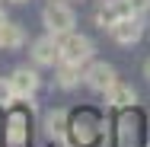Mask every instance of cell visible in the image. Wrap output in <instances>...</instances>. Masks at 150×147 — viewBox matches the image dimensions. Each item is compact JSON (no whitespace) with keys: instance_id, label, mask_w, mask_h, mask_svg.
I'll return each mask as SVG.
<instances>
[{"instance_id":"cell-1","label":"cell","mask_w":150,"mask_h":147,"mask_svg":"<svg viewBox=\"0 0 150 147\" xmlns=\"http://www.w3.org/2000/svg\"><path fill=\"white\" fill-rule=\"evenodd\" d=\"M99 134H102L99 118L90 115V112H83V115H77L74 121H67V134H64V138H70L74 147H93L99 141Z\"/></svg>"},{"instance_id":"cell-2","label":"cell","mask_w":150,"mask_h":147,"mask_svg":"<svg viewBox=\"0 0 150 147\" xmlns=\"http://www.w3.org/2000/svg\"><path fill=\"white\" fill-rule=\"evenodd\" d=\"M42 23H45V29L51 32V35H64V32H74L77 16H74V10H70L67 3L51 0V3L42 10Z\"/></svg>"},{"instance_id":"cell-3","label":"cell","mask_w":150,"mask_h":147,"mask_svg":"<svg viewBox=\"0 0 150 147\" xmlns=\"http://www.w3.org/2000/svg\"><path fill=\"white\" fill-rule=\"evenodd\" d=\"M61 45V61H74V64H86L93 58V42L86 35H77V32H64L58 35Z\"/></svg>"},{"instance_id":"cell-4","label":"cell","mask_w":150,"mask_h":147,"mask_svg":"<svg viewBox=\"0 0 150 147\" xmlns=\"http://www.w3.org/2000/svg\"><path fill=\"white\" fill-rule=\"evenodd\" d=\"M109 35L118 42V45H134V42H141V35H144V19L141 16H121L115 19L112 26H109Z\"/></svg>"},{"instance_id":"cell-5","label":"cell","mask_w":150,"mask_h":147,"mask_svg":"<svg viewBox=\"0 0 150 147\" xmlns=\"http://www.w3.org/2000/svg\"><path fill=\"white\" fill-rule=\"evenodd\" d=\"M32 58L35 64H45V67H54L61 61V45H58V35H42V38H35L32 42Z\"/></svg>"},{"instance_id":"cell-6","label":"cell","mask_w":150,"mask_h":147,"mask_svg":"<svg viewBox=\"0 0 150 147\" xmlns=\"http://www.w3.org/2000/svg\"><path fill=\"white\" fill-rule=\"evenodd\" d=\"M83 80H86V87H90V89L105 93V89L115 83V67H112V64H105V61H96L90 70L83 74Z\"/></svg>"},{"instance_id":"cell-7","label":"cell","mask_w":150,"mask_h":147,"mask_svg":"<svg viewBox=\"0 0 150 147\" xmlns=\"http://www.w3.org/2000/svg\"><path fill=\"white\" fill-rule=\"evenodd\" d=\"M10 87L16 93V99H32L35 89H38V74L29 70V67H16L13 77H10Z\"/></svg>"},{"instance_id":"cell-8","label":"cell","mask_w":150,"mask_h":147,"mask_svg":"<svg viewBox=\"0 0 150 147\" xmlns=\"http://www.w3.org/2000/svg\"><path fill=\"white\" fill-rule=\"evenodd\" d=\"M121 16H131V3H128V0H102V6L96 10V23H99L102 29H109Z\"/></svg>"},{"instance_id":"cell-9","label":"cell","mask_w":150,"mask_h":147,"mask_svg":"<svg viewBox=\"0 0 150 147\" xmlns=\"http://www.w3.org/2000/svg\"><path fill=\"white\" fill-rule=\"evenodd\" d=\"M105 106H112V109H134L137 106V93L134 87H125V83H112V87L105 89Z\"/></svg>"},{"instance_id":"cell-10","label":"cell","mask_w":150,"mask_h":147,"mask_svg":"<svg viewBox=\"0 0 150 147\" xmlns=\"http://www.w3.org/2000/svg\"><path fill=\"white\" fill-rule=\"evenodd\" d=\"M23 42H26L23 26H16V23L0 26V51H16V48H23Z\"/></svg>"},{"instance_id":"cell-11","label":"cell","mask_w":150,"mask_h":147,"mask_svg":"<svg viewBox=\"0 0 150 147\" xmlns=\"http://www.w3.org/2000/svg\"><path fill=\"white\" fill-rule=\"evenodd\" d=\"M45 134L54 141H64V134H67V112L64 109H54L45 115Z\"/></svg>"},{"instance_id":"cell-12","label":"cell","mask_w":150,"mask_h":147,"mask_svg":"<svg viewBox=\"0 0 150 147\" xmlns=\"http://www.w3.org/2000/svg\"><path fill=\"white\" fill-rule=\"evenodd\" d=\"M80 64H74V61H58V87L61 89H74L80 83Z\"/></svg>"},{"instance_id":"cell-13","label":"cell","mask_w":150,"mask_h":147,"mask_svg":"<svg viewBox=\"0 0 150 147\" xmlns=\"http://www.w3.org/2000/svg\"><path fill=\"white\" fill-rule=\"evenodd\" d=\"M141 138V121L137 118H121L118 121V144L121 147H134Z\"/></svg>"},{"instance_id":"cell-14","label":"cell","mask_w":150,"mask_h":147,"mask_svg":"<svg viewBox=\"0 0 150 147\" xmlns=\"http://www.w3.org/2000/svg\"><path fill=\"white\" fill-rule=\"evenodd\" d=\"M23 138H26V134H23V118H13V121H10V144L19 147Z\"/></svg>"},{"instance_id":"cell-15","label":"cell","mask_w":150,"mask_h":147,"mask_svg":"<svg viewBox=\"0 0 150 147\" xmlns=\"http://www.w3.org/2000/svg\"><path fill=\"white\" fill-rule=\"evenodd\" d=\"M13 99H16V93L10 87V80H0V106L6 109V106H13Z\"/></svg>"},{"instance_id":"cell-16","label":"cell","mask_w":150,"mask_h":147,"mask_svg":"<svg viewBox=\"0 0 150 147\" xmlns=\"http://www.w3.org/2000/svg\"><path fill=\"white\" fill-rule=\"evenodd\" d=\"M128 3H131V13H134V16L150 13V0H128Z\"/></svg>"},{"instance_id":"cell-17","label":"cell","mask_w":150,"mask_h":147,"mask_svg":"<svg viewBox=\"0 0 150 147\" xmlns=\"http://www.w3.org/2000/svg\"><path fill=\"white\" fill-rule=\"evenodd\" d=\"M144 74H147V80H150V58H147V64H144Z\"/></svg>"},{"instance_id":"cell-18","label":"cell","mask_w":150,"mask_h":147,"mask_svg":"<svg viewBox=\"0 0 150 147\" xmlns=\"http://www.w3.org/2000/svg\"><path fill=\"white\" fill-rule=\"evenodd\" d=\"M3 23H6V16H3V10H0V26H3Z\"/></svg>"},{"instance_id":"cell-19","label":"cell","mask_w":150,"mask_h":147,"mask_svg":"<svg viewBox=\"0 0 150 147\" xmlns=\"http://www.w3.org/2000/svg\"><path fill=\"white\" fill-rule=\"evenodd\" d=\"M13 3H26V0H13Z\"/></svg>"}]
</instances>
